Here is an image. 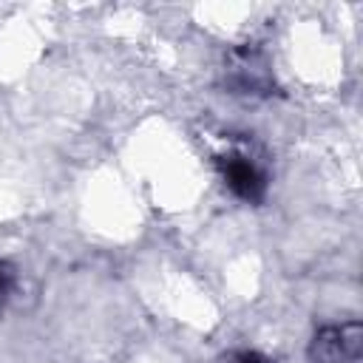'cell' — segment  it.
Instances as JSON below:
<instances>
[{"label": "cell", "instance_id": "6da1fadb", "mask_svg": "<svg viewBox=\"0 0 363 363\" xmlns=\"http://www.w3.org/2000/svg\"><path fill=\"white\" fill-rule=\"evenodd\" d=\"M363 357V326L357 320L326 323L309 340L312 363H360Z\"/></svg>", "mask_w": 363, "mask_h": 363}, {"label": "cell", "instance_id": "7a4b0ae2", "mask_svg": "<svg viewBox=\"0 0 363 363\" xmlns=\"http://www.w3.org/2000/svg\"><path fill=\"white\" fill-rule=\"evenodd\" d=\"M227 85L235 91V94H269L275 79H272V68L264 57L261 48H252V45H238L230 51L227 57Z\"/></svg>", "mask_w": 363, "mask_h": 363}, {"label": "cell", "instance_id": "277c9868", "mask_svg": "<svg viewBox=\"0 0 363 363\" xmlns=\"http://www.w3.org/2000/svg\"><path fill=\"white\" fill-rule=\"evenodd\" d=\"M11 289H14V267L9 261H0V312L11 298Z\"/></svg>", "mask_w": 363, "mask_h": 363}, {"label": "cell", "instance_id": "5b68a950", "mask_svg": "<svg viewBox=\"0 0 363 363\" xmlns=\"http://www.w3.org/2000/svg\"><path fill=\"white\" fill-rule=\"evenodd\" d=\"M221 363H269L261 352H252V349H238V352H230L221 357Z\"/></svg>", "mask_w": 363, "mask_h": 363}, {"label": "cell", "instance_id": "3957f363", "mask_svg": "<svg viewBox=\"0 0 363 363\" xmlns=\"http://www.w3.org/2000/svg\"><path fill=\"white\" fill-rule=\"evenodd\" d=\"M216 164H218V173H221L224 184L230 187L233 196H238L241 201H250V204H261L264 201L267 176L255 162H250L241 153H227V156H218Z\"/></svg>", "mask_w": 363, "mask_h": 363}]
</instances>
